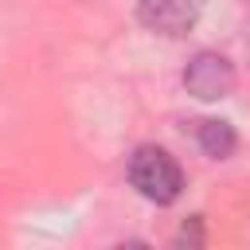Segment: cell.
Returning a JSON list of instances; mask_svg holds the SVG:
<instances>
[{
  "instance_id": "cell-3",
  "label": "cell",
  "mask_w": 250,
  "mask_h": 250,
  "mask_svg": "<svg viewBox=\"0 0 250 250\" xmlns=\"http://www.w3.org/2000/svg\"><path fill=\"white\" fill-rule=\"evenodd\" d=\"M203 12V0H137V16L145 27L160 35H184L195 27Z\"/></svg>"
},
{
  "instance_id": "cell-6",
  "label": "cell",
  "mask_w": 250,
  "mask_h": 250,
  "mask_svg": "<svg viewBox=\"0 0 250 250\" xmlns=\"http://www.w3.org/2000/svg\"><path fill=\"white\" fill-rule=\"evenodd\" d=\"M113 250H152V246H148V242H141V238H129V242L113 246Z\"/></svg>"
},
{
  "instance_id": "cell-5",
  "label": "cell",
  "mask_w": 250,
  "mask_h": 250,
  "mask_svg": "<svg viewBox=\"0 0 250 250\" xmlns=\"http://www.w3.org/2000/svg\"><path fill=\"white\" fill-rule=\"evenodd\" d=\"M172 250H203V215H188L184 227L176 230Z\"/></svg>"
},
{
  "instance_id": "cell-4",
  "label": "cell",
  "mask_w": 250,
  "mask_h": 250,
  "mask_svg": "<svg viewBox=\"0 0 250 250\" xmlns=\"http://www.w3.org/2000/svg\"><path fill=\"white\" fill-rule=\"evenodd\" d=\"M195 141H199V148H203L207 156H215V160H227V156L234 152V145H238L230 121H219V117H203V121L195 125Z\"/></svg>"
},
{
  "instance_id": "cell-2",
  "label": "cell",
  "mask_w": 250,
  "mask_h": 250,
  "mask_svg": "<svg viewBox=\"0 0 250 250\" xmlns=\"http://www.w3.org/2000/svg\"><path fill=\"white\" fill-rule=\"evenodd\" d=\"M184 86L199 102H219V98H227L234 90V66L219 51H199L184 66Z\"/></svg>"
},
{
  "instance_id": "cell-1",
  "label": "cell",
  "mask_w": 250,
  "mask_h": 250,
  "mask_svg": "<svg viewBox=\"0 0 250 250\" xmlns=\"http://www.w3.org/2000/svg\"><path fill=\"white\" fill-rule=\"evenodd\" d=\"M129 184L152 199V203H176L180 191H184V172L180 164L160 148V145H141L133 156H129Z\"/></svg>"
}]
</instances>
